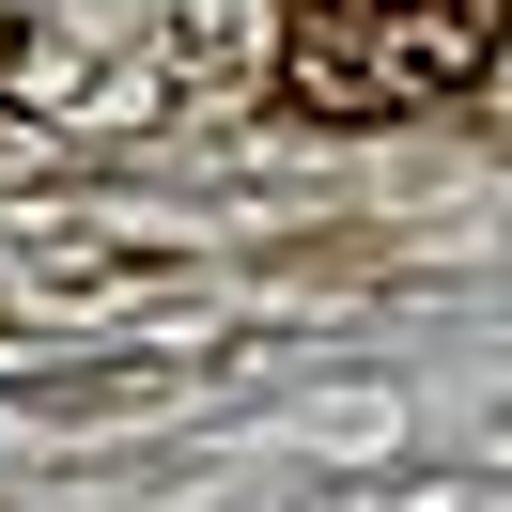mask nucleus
Segmentation results:
<instances>
[{
	"label": "nucleus",
	"mask_w": 512,
	"mask_h": 512,
	"mask_svg": "<svg viewBox=\"0 0 512 512\" xmlns=\"http://www.w3.org/2000/svg\"><path fill=\"white\" fill-rule=\"evenodd\" d=\"M497 47H512V0H295L280 16V94L326 109V125H373V109L481 94Z\"/></svg>",
	"instance_id": "f257e3e1"
}]
</instances>
